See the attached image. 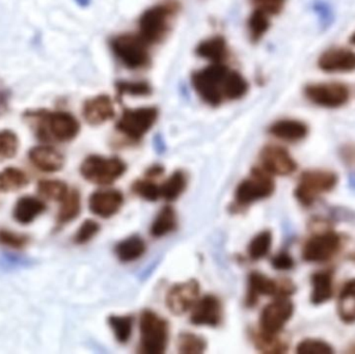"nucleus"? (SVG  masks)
<instances>
[{
	"mask_svg": "<svg viewBox=\"0 0 355 354\" xmlns=\"http://www.w3.org/2000/svg\"><path fill=\"white\" fill-rule=\"evenodd\" d=\"M25 118L35 127L42 141H72L80 131V124L73 114L67 112H47L45 109L27 112Z\"/></svg>",
	"mask_w": 355,
	"mask_h": 354,
	"instance_id": "obj_1",
	"label": "nucleus"
},
{
	"mask_svg": "<svg viewBox=\"0 0 355 354\" xmlns=\"http://www.w3.org/2000/svg\"><path fill=\"white\" fill-rule=\"evenodd\" d=\"M230 69L223 64H213L192 74V85L202 101L218 106L225 101Z\"/></svg>",
	"mask_w": 355,
	"mask_h": 354,
	"instance_id": "obj_2",
	"label": "nucleus"
},
{
	"mask_svg": "<svg viewBox=\"0 0 355 354\" xmlns=\"http://www.w3.org/2000/svg\"><path fill=\"white\" fill-rule=\"evenodd\" d=\"M338 175L331 170H310L302 172L294 195L304 207H311L321 195L337 186Z\"/></svg>",
	"mask_w": 355,
	"mask_h": 354,
	"instance_id": "obj_3",
	"label": "nucleus"
},
{
	"mask_svg": "<svg viewBox=\"0 0 355 354\" xmlns=\"http://www.w3.org/2000/svg\"><path fill=\"white\" fill-rule=\"evenodd\" d=\"M178 10L177 3L157 4L148 8L139 19V35L148 44L159 43L168 35L171 20Z\"/></svg>",
	"mask_w": 355,
	"mask_h": 354,
	"instance_id": "obj_4",
	"label": "nucleus"
},
{
	"mask_svg": "<svg viewBox=\"0 0 355 354\" xmlns=\"http://www.w3.org/2000/svg\"><path fill=\"white\" fill-rule=\"evenodd\" d=\"M127 166L118 157L106 158L99 155L89 156L80 166L83 178L98 185H110L126 172Z\"/></svg>",
	"mask_w": 355,
	"mask_h": 354,
	"instance_id": "obj_5",
	"label": "nucleus"
},
{
	"mask_svg": "<svg viewBox=\"0 0 355 354\" xmlns=\"http://www.w3.org/2000/svg\"><path fill=\"white\" fill-rule=\"evenodd\" d=\"M141 346L143 353L162 354L166 351L168 342V324L155 312L145 311L139 321Z\"/></svg>",
	"mask_w": 355,
	"mask_h": 354,
	"instance_id": "obj_6",
	"label": "nucleus"
},
{
	"mask_svg": "<svg viewBox=\"0 0 355 354\" xmlns=\"http://www.w3.org/2000/svg\"><path fill=\"white\" fill-rule=\"evenodd\" d=\"M110 45L116 57L131 70L145 68L149 64V44L139 35H118Z\"/></svg>",
	"mask_w": 355,
	"mask_h": 354,
	"instance_id": "obj_7",
	"label": "nucleus"
},
{
	"mask_svg": "<svg viewBox=\"0 0 355 354\" xmlns=\"http://www.w3.org/2000/svg\"><path fill=\"white\" fill-rule=\"evenodd\" d=\"M341 234L331 230H323L313 235L302 249V258L310 263H325L333 259L343 247Z\"/></svg>",
	"mask_w": 355,
	"mask_h": 354,
	"instance_id": "obj_8",
	"label": "nucleus"
},
{
	"mask_svg": "<svg viewBox=\"0 0 355 354\" xmlns=\"http://www.w3.org/2000/svg\"><path fill=\"white\" fill-rule=\"evenodd\" d=\"M272 175L264 168H256L250 177L240 183L236 191V201L240 205H250L260 200L266 199L275 193V183Z\"/></svg>",
	"mask_w": 355,
	"mask_h": 354,
	"instance_id": "obj_9",
	"label": "nucleus"
},
{
	"mask_svg": "<svg viewBox=\"0 0 355 354\" xmlns=\"http://www.w3.org/2000/svg\"><path fill=\"white\" fill-rule=\"evenodd\" d=\"M296 287L290 280H272L264 274L252 272L248 278V292L246 303L250 307L256 305L259 297H289L295 292Z\"/></svg>",
	"mask_w": 355,
	"mask_h": 354,
	"instance_id": "obj_10",
	"label": "nucleus"
},
{
	"mask_svg": "<svg viewBox=\"0 0 355 354\" xmlns=\"http://www.w3.org/2000/svg\"><path fill=\"white\" fill-rule=\"evenodd\" d=\"M158 110L155 107L126 109L116 124V129L131 139H139L155 124Z\"/></svg>",
	"mask_w": 355,
	"mask_h": 354,
	"instance_id": "obj_11",
	"label": "nucleus"
},
{
	"mask_svg": "<svg viewBox=\"0 0 355 354\" xmlns=\"http://www.w3.org/2000/svg\"><path fill=\"white\" fill-rule=\"evenodd\" d=\"M304 94L312 103L325 108L342 107L350 98L347 85L339 82L310 85L304 89Z\"/></svg>",
	"mask_w": 355,
	"mask_h": 354,
	"instance_id": "obj_12",
	"label": "nucleus"
},
{
	"mask_svg": "<svg viewBox=\"0 0 355 354\" xmlns=\"http://www.w3.org/2000/svg\"><path fill=\"white\" fill-rule=\"evenodd\" d=\"M293 314V303L288 297H277L263 310L260 318L261 328L269 334H279Z\"/></svg>",
	"mask_w": 355,
	"mask_h": 354,
	"instance_id": "obj_13",
	"label": "nucleus"
},
{
	"mask_svg": "<svg viewBox=\"0 0 355 354\" xmlns=\"http://www.w3.org/2000/svg\"><path fill=\"white\" fill-rule=\"evenodd\" d=\"M200 295V284L198 281L175 285L168 291L166 297V306L174 315H183L196 305Z\"/></svg>",
	"mask_w": 355,
	"mask_h": 354,
	"instance_id": "obj_14",
	"label": "nucleus"
},
{
	"mask_svg": "<svg viewBox=\"0 0 355 354\" xmlns=\"http://www.w3.org/2000/svg\"><path fill=\"white\" fill-rule=\"evenodd\" d=\"M261 161L266 172L277 176H289L297 170L291 154L279 145H266L261 152Z\"/></svg>",
	"mask_w": 355,
	"mask_h": 354,
	"instance_id": "obj_15",
	"label": "nucleus"
},
{
	"mask_svg": "<svg viewBox=\"0 0 355 354\" xmlns=\"http://www.w3.org/2000/svg\"><path fill=\"white\" fill-rule=\"evenodd\" d=\"M124 203V197L116 189H104L94 193L89 197V209L95 215L110 218L120 211Z\"/></svg>",
	"mask_w": 355,
	"mask_h": 354,
	"instance_id": "obj_16",
	"label": "nucleus"
},
{
	"mask_svg": "<svg viewBox=\"0 0 355 354\" xmlns=\"http://www.w3.org/2000/svg\"><path fill=\"white\" fill-rule=\"evenodd\" d=\"M223 309L217 297L206 295L192 308L190 321L194 326H216L220 324Z\"/></svg>",
	"mask_w": 355,
	"mask_h": 354,
	"instance_id": "obj_17",
	"label": "nucleus"
},
{
	"mask_svg": "<svg viewBox=\"0 0 355 354\" xmlns=\"http://www.w3.org/2000/svg\"><path fill=\"white\" fill-rule=\"evenodd\" d=\"M321 70L327 73H349L355 71V52L345 48H334L321 54Z\"/></svg>",
	"mask_w": 355,
	"mask_h": 354,
	"instance_id": "obj_18",
	"label": "nucleus"
},
{
	"mask_svg": "<svg viewBox=\"0 0 355 354\" xmlns=\"http://www.w3.org/2000/svg\"><path fill=\"white\" fill-rule=\"evenodd\" d=\"M83 114L89 125L97 126L114 118L116 112L112 99L107 95H99L85 102Z\"/></svg>",
	"mask_w": 355,
	"mask_h": 354,
	"instance_id": "obj_19",
	"label": "nucleus"
},
{
	"mask_svg": "<svg viewBox=\"0 0 355 354\" xmlns=\"http://www.w3.org/2000/svg\"><path fill=\"white\" fill-rule=\"evenodd\" d=\"M28 158L31 163L44 172H55L62 170L64 158L58 150L49 145H37L31 149Z\"/></svg>",
	"mask_w": 355,
	"mask_h": 354,
	"instance_id": "obj_20",
	"label": "nucleus"
},
{
	"mask_svg": "<svg viewBox=\"0 0 355 354\" xmlns=\"http://www.w3.org/2000/svg\"><path fill=\"white\" fill-rule=\"evenodd\" d=\"M269 132L282 141L297 143L308 136L309 127L302 121L281 120L271 125Z\"/></svg>",
	"mask_w": 355,
	"mask_h": 354,
	"instance_id": "obj_21",
	"label": "nucleus"
},
{
	"mask_svg": "<svg viewBox=\"0 0 355 354\" xmlns=\"http://www.w3.org/2000/svg\"><path fill=\"white\" fill-rule=\"evenodd\" d=\"M45 210L46 205L43 201L37 197L26 195L17 201L14 211H12V216L19 224H28L33 222L37 216L41 215Z\"/></svg>",
	"mask_w": 355,
	"mask_h": 354,
	"instance_id": "obj_22",
	"label": "nucleus"
},
{
	"mask_svg": "<svg viewBox=\"0 0 355 354\" xmlns=\"http://www.w3.org/2000/svg\"><path fill=\"white\" fill-rule=\"evenodd\" d=\"M312 293L311 301L313 305H323L327 303L334 295V274L329 270L318 272L311 278Z\"/></svg>",
	"mask_w": 355,
	"mask_h": 354,
	"instance_id": "obj_23",
	"label": "nucleus"
},
{
	"mask_svg": "<svg viewBox=\"0 0 355 354\" xmlns=\"http://www.w3.org/2000/svg\"><path fill=\"white\" fill-rule=\"evenodd\" d=\"M196 53L200 57L210 60L213 64H223L229 56V49L225 39L220 35H217L198 44Z\"/></svg>",
	"mask_w": 355,
	"mask_h": 354,
	"instance_id": "obj_24",
	"label": "nucleus"
},
{
	"mask_svg": "<svg viewBox=\"0 0 355 354\" xmlns=\"http://www.w3.org/2000/svg\"><path fill=\"white\" fill-rule=\"evenodd\" d=\"M338 314L346 324L355 322V278L346 283L338 299Z\"/></svg>",
	"mask_w": 355,
	"mask_h": 354,
	"instance_id": "obj_25",
	"label": "nucleus"
},
{
	"mask_svg": "<svg viewBox=\"0 0 355 354\" xmlns=\"http://www.w3.org/2000/svg\"><path fill=\"white\" fill-rule=\"evenodd\" d=\"M116 255L122 262L139 259L146 251V243L141 237L132 236L123 240L116 249Z\"/></svg>",
	"mask_w": 355,
	"mask_h": 354,
	"instance_id": "obj_26",
	"label": "nucleus"
},
{
	"mask_svg": "<svg viewBox=\"0 0 355 354\" xmlns=\"http://www.w3.org/2000/svg\"><path fill=\"white\" fill-rule=\"evenodd\" d=\"M28 182V177L20 168H8L0 172V193L19 191Z\"/></svg>",
	"mask_w": 355,
	"mask_h": 354,
	"instance_id": "obj_27",
	"label": "nucleus"
},
{
	"mask_svg": "<svg viewBox=\"0 0 355 354\" xmlns=\"http://www.w3.org/2000/svg\"><path fill=\"white\" fill-rule=\"evenodd\" d=\"M177 228V215L171 206H166L158 214L151 227L154 237H162L170 234Z\"/></svg>",
	"mask_w": 355,
	"mask_h": 354,
	"instance_id": "obj_28",
	"label": "nucleus"
},
{
	"mask_svg": "<svg viewBox=\"0 0 355 354\" xmlns=\"http://www.w3.org/2000/svg\"><path fill=\"white\" fill-rule=\"evenodd\" d=\"M60 203H62V206H60L58 216V222L60 224H67V222H72L80 213V195L75 189L69 191Z\"/></svg>",
	"mask_w": 355,
	"mask_h": 354,
	"instance_id": "obj_29",
	"label": "nucleus"
},
{
	"mask_svg": "<svg viewBox=\"0 0 355 354\" xmlns=\"http://www.w3.org/2000/svg\"><path fill=\"white\" fill-rule=\"evenodd\" d=\"M254 345L265 353H283L288 351V343L282 340L279 334L261 332L254 337Z\"/></svg>",
	"mask_w": 355,
	"mask_h": 354,
	"instance_id": "obj_30",
	"label": "nucleus"
},
{
	"mask_svg": "<svg viewBox=\"0 0 355 354\" xmlns=\"http://www.w3.org/2000/svg\"><path fill=\"white\" fill-rule=\"evenodd\" d=\"M187 180L181 170L175 172L164 184L160 185V195L166 201H175L185 191Z\"/></svg>",
	"mask_w": 355,
	"mask_h": 354,
	"instance_id": "obj_31",
	"label": "nucleus"
},
{
	"mask_svg": "<svg viewBox=\"0 0 355 354\" xmlns=\"http://www.w3.org/2000/svg\"><path fill=\"white\" fill-rule=\"evenodd\" d=\"M37 193L49 201L62 202L69 193V189L62 181L43 180L37 184Z\"/></svg>",
	"mask_w": 355,
	"mask_h": 354,
	"instance_id": "obj_32",
	"label": "nucleus"
},
{
	"mask_svg": "<svg viewBox=\"0 0 355 354\" xmlns=\"http://www.w3.org/2000/svg\"><path fill=\"white\" fill-rule=\"evenodd\" d=\"M272 245V234L270 231H263L254 237L248 245L250 259L258 261L268 255Z\"/></svg>",
	"mask_w": 355,
	"mask_h": 354,
	"instance_id": "obj_33",
	"label": "nucleus"
},
{
	"mask_svg": "<svg viewBox=\"0 0 355 354\" xmlns=\"http://www.w3.org/2000/svg\"><path fill=\"white\" fill-rule=\"evenodd\" d=\"M269 26H270L269 15L256 8L248 19V30H250L252 41H260L268 30Z\"/></svg>",
	"mask_w": 355,
	"mask_h": 354,
	"instance_id": "obj_34",
	"label": "nucleus"
},
{
	"mask_svg": "<svg viewBox=\"0 0 355 354\" xmlns=\"http://www.w3.org/2000/svg\"><path fill=\"white\" fill-rule=\"evenodd\" d=\"M248 91V83L240 73L230 70L225 87V99L238 100Z\"/></svg>",
	"mask_w": 355,
	"mask_h": 354,
	"instance_id": "obj_35",
	"label": "nucleus"
},
{
	"mask_svg": "<svg viewBox=\"0 0 355 354\" xmlns=\"http://www.w3.org/2000/svg\"><path fill=\"white\" fill-rule=\"evenodd\" d=\"M108 322L119 342L126 343L130 340L133 326V318L131 316H112Z\"/></svg>",
	"mask_w": 355,
	"mask_h": 354,
	"instance_id": "obj_36",
	"label": "nucleus"
},
{
	"mask_svg": "<svg viewBox=\"0 0 355 354\" xmlns=\"http://www.w3.org/2000/svg\"><path fill=\"white\" fill-rule=\"evenodd\" d=\"M118 96L129 95L139 97V96H149L152 93V87L145 81H119L116 85Z\"/></svg>",
	"mask_w": 355,
	"mask_h": 354,
	"instance_id": "obj_37",
	"label": "nucleus"
},
{
	"mask_svg": "<svg viewBox=\"0 0 355 354\" xmlns=\"http://www.w3.org/2000/svg\"><path fill=\"white\" fill-rule=\"evenodd\" d=\"M204 339L193 334H182L178 340V351L181 353H202L206 349Z\"/></svg>",
	"mask_w": 355,
	"mask_h": 354,
	"instance_id": "obj_38",
	"label": "nucleus"
},
{
	"mask_svg": "<svg viewBox=\"0 0 355 354\" xmlns=\"http://www.w3.org/2000/svg\"><path fill=\"white\" fill-rule=\"evenodd\" d=\"M18 149L19 139L16 133L10 130L0 131V160L14 157Z\"/></svg>",
	"mask_w": 355,
	"mask_h": 354,
	"instance_id": "obj_39",
	"label": "nucleus"
},
{
	"mask_svg": "<svg viewBox=\"0 0 355 354\" xmlns=\"http://www.w3.org/2000/svg\"><path fill=\"white\" fill-rule=\"evenodd\" d=\"M296 353L300 354H331L335 353L333 347L318 339H306L297 345Z\"/></svg>",
	"mask_w": 355,
	"mask_h": 354,
	"instance_id": "obj_40",
	"label": "nucleus"
},
{
	"mask_svg": "<svg viewBox=\"0 0 355 354\" xmlns=\"http://www.w3.org/2000/svg\"><path fill=\"white\" fill-rule=\"evenodd\" d=\"M133 191L137 195H141L147 201H157L160 195V185L156 184L153 181L139 180L133 185Z\"/></svg>",
	"mask_w": 355,
	"mask_h": 354,
	"instance_id": "obj_41",
	"label": "nucleus"
},
{
	"mask_svg": "<svg viewBox=\"0 0 355 354\" xmlns=\"http://www.w3.org/2000/svg\"><path fill=\"white\" fill-rule=\"evenodd\" d=\"M28 243V237L20 233L10 230H0V245H6L10 249H23Z\"/></svg>",
	"mask_w": 355,
	"mask_h": 354,
	"instance_id": "obj_42",
	"label": "nucleus"
},
{
	"mask_svg": "<svg viewBox=\"0 0 355 354\" xmlns=\"http://www.w3.org/2000/svg\"><path fill=\"white\" fill-rule=\"evenodd\" d=\"M100 231V224L95 220H87L81 224L75 235V242L77 245H85L91 241Z\"/></svg>",
	"mask_w": 355,
	"mask_h": 354,
	"instance_id": "obj_43",
	"label": "nucleus"
},
{
	"mask_svg": "<svg viewBox=\"0 0 355 354\" xmlns=\"http://www.w3.org/2000/svg\"><path fill=\"white\" fill-rule=\"evenodd\" d=\"M286 0H254L256 8L270 15H277L283 10Z\"/></svg>",
	"mask_w": 355,
	"mask_h": 354,
	"instance_id": "obj_44",
	"label": "nucleus"
},
{
	"mask_svg": "<svg viewBox=\"0 0 355 354\" xmlns=\"http://www.w3.org/2000/svg\"><path fill=\"white\" fill-rule=\"evenodd\" d=\"M271 265L275 269L281 270V272H288V270L293 269L295 262H294L293 258L291 255L286 253V251H282V253L277 254L272 261H271Z\"/></svg>",
	"mask_w": 355,
	"mask_h": 354,
	"instance_id": "obj_45",
	"label": "nucleus"
},
{
	"mask_svg": "<svg viewBox=\"0 0 355 354\" xmlns=\"http://www.w3.org/2000/svg\"><path fill=\"white\" fill-rule=\"evenodd\" d=\"M10 91L6 89H0V116L6 114L10 106Z\"/></svg>",
	"mask_w": 355,
	"mask_h": 354,
	"instance_id": "obj_46",
	"label": "nucleus"
},
{
	"mask_svg": "<svg viewBox=\"0 0 355 354\" xmlns=\"http://www.w3.org/2000/svg\"><path fill=\"white\" fill-rule=\"evenodd\" d=\"M341 156L347 164L355 162V145H347L342 149Z\"/></svg>",
	"mask_w": 355,
	"mask_h": 354,
	"instance_id": "obj_47",
	"label": "nucleus"
},
{
	"mask_svg": "<svg viewBox=\"0 0 355 354\" xmlns=\"http://www.w3.org/2000/svg\"><path fill=\"white\" fill-rule=\"evenodd\" d=\"M76 2L80 4V6H85L89 4V0H76Z\"/></svg>",
	"mask_w": 355,
	"mask_h": 354,
	"instance_id": "obj_48",
	"label": "nucleus"
},
{
	"mask_svg": "<svg viewBox=\"0 0 355 354\" xmlns=\"http://www.w3.org/2000/svg\"><path fill=\"white\" fill-rule=\"evenodd\" d=\"M350 42H352V44L355 45V33L352 35V37H350Z\"/></svg>",
	"mask_w": 355,
	"mask_h": 354,
	"instance_id": "obj_49",
	"label": "nucleus"
},
{
	"mask_svg": "<svg viewBox=\"0 0 355 354\" xmlns=\"http://www.w3.org/2000/svg\"><path fill=\"white\" fill-rule=\"evenodd\" d=\"M352 259L354 260V261H355V251L354 253L352 254Z\"/></svg>",
	"mask_w": 355,
	"mask_h": 354,
	"instance_id": "obj_50",
	"label": "nucleus"
}]
</instances>
